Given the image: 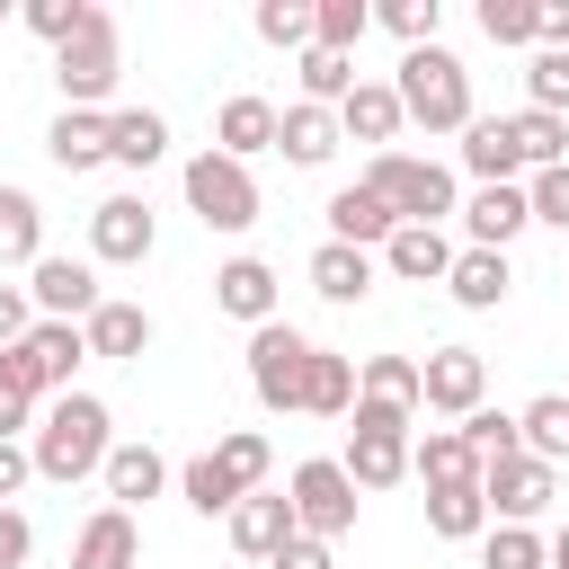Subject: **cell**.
<instances>
[{"label": "cell", "instance_id": "cell-48", "mask_svg": "<svg viewBox=\"0 0 569 569\" xmlns=\"http://www.w3.org/2000/svg\"><path fill=\"white\" fill-rule=\"evenodd\" d=\"M27 560H36V525L18 507H0V569H27Z\"/></svg>", "mask_w": 569, "mask_h": 569}, {"label": "cell", "instance_id": "cell-19", "mask_svg": "<svg viewBox=\"0 0 569 569\" xmlns=\"http://www.w3.org/2000/svg\"><path fill=\"white\" fill-rule=\"evenodd\" d=\"M320 213H329V240H347V249H373V258H382V240L400 231V213H391V204H382L365 178H356V187H338Z\"/></svg>", "mask_w": 569, "mask_h": 569}, {"label": "cell", "instance_id": "cell-21", "mask_svg": "<svg viewBox=\"0 0 569 569\" xmlns=\"http://www.w3.org/2000/svg\"><path fill=\"white\" fill-rule=\"evenodd\" d=\"M80 338H89V356H107V365H133V356L151 347V311H142V302H124V293H107V302L80 320Z\"/></svg>", "mask_w": 569, "mask_h": 569}, {"label": "cell", "instance_id": "cell-32", "mask_svg": "<svg viewBox=\"0 0 569 569\" xmlns=\"http://www.w3.org/2000/svg\"><path fill=\"white\" fill-rule=\"evenodd\" d=\"M302 418H356V356H338V347H320V356H311Z\"/></svg>", "mask_w": 569, "mask_h": 569}, {"label": "cell", "instance_id": "cell-55", "mask_svg": "<svg viewBox=\"0 0 569 569\" xmlns=\"http://www.w3.org/2000/svg\"><path fill=\"white\" fill-rule=\"evenodd\" d=\"M9 9H18V0H0V18H9Z\"/></svg>", "mask_w": 569, "mask_h": 569}, {"label": "cell", "instance_id": "cell-13", "mask_svg": "<svg viewBox=\"0 0 569 569\" xmlns=\"http://www.w3.org/2000/svg\"><path fill=\"white\" fill-rule=\"evenodd\" d=\"M276 302H284V284H276V267H267V258H249V249H240V258H222V267H213V311H231L240 329L284 320Z\"/></svg>", "mask_w": 569, "mask_h": 569}, {"label": "cell", "instance_id": "cell-1", "mask_svg": "<svg viewBox=\"0 0 569 569\" xmlns=\"http://www.w3.org/2000/svg\"><path fill=\"white\" fill-rule=\"evenodd\" d=\"M27 453H36V480H62V489L89 480V471H107V453H116V418H107V400H98V391H62V400H44Z\"/></svg>", "mask_w": 569, "mask_h": 569}, {"label": "cell", "instance_id": "cell-46", "mask_svg": "<svg viewBox=\"0 0 569 569\" xmlns=\"http://www.w3.org/2000/svg\"><path fill=\"white\" fill-rule=\"evenodd\" d=\"M373 27H391V36H400V53H409V44H436L445 0H382V9H373Z\"/></svg>", "mask_w": 569, "mask_h": 569}, {"label": "cell", "instance_id": "cell-12", "mask_svg": "<svg viewBox=\"0 0 569 569\" xmlns=\"http://www.w3.org/2000/svg\"><path fill=\"white\" fill-rule=\"evenodd\" d=\"M151 249H160V222H151L142 196H98L89 204V258L98 267H142Z\"/></svg>", "mask_w": 569, "mask_h": 569}, {"label": "cell", "instance_id": "cell-36", "mask_svg": "<svg viewBox=\"0 0 569 569\" xmlns=\"http://www.w3.org/2000/svg\"><path fill=\"white\" fill-rule=\"evenodd\" d=\"M356 400L418 409V356H365V365H356Z\"/></svg>", "mask_w": 569, "mask_h": 569}, {"label": "cell", "instance_id": "cell-53", "mask_svg": "<svg viewBox=\"0 0 569 569\" xmlns=\"http://www.w3.org/2000/svg\"><path fill=\"white\" fill-rule=\"evenodd\" d=\"M542 53H569V0H542Z\"/></svg>", "mask_w": 569, "mask_h": 569}, {"label": "cell", "instance_id": "cell-16", "mask_svg": "<svg viewBox=\"0 0 569 569\" xmlns=\"http://www.w3.org/2000/svg\"><path fill=\"white\" fill-rule=\"evenodd\" d=\"M276 116H284V107H267V98H249V89L222 98V107H213V151L249 169L258 151H276Z\"/></svg>", "mask_w": 569, "mask_h": 569}, {"label": "cell", "instance_id": "cell-24", "mask_svg": "<svg viewBox=\"0 0 569 569\" xmlns=\"http://www.w3.org/2000/svg\"><path fill=\"white\" fill-rule=\"evenodd\" d=\"M107 160H116V169L169 160V116H160V107H107Z\"/></svg>", "mask_w": 569, "mask_h": 569}, {"label": "cell", "instance_id": "cell-52", "mask_svg": "<svg viewBox=\"0 0 569 569\" xmlns=\"http://www.w3.org/2000/svg\"><path fill=\"white\" fill-rule=\"evenodd\" d=\"M267 569H338V560H329V542H311V533H293V542H284V551L267 560Z\"/></svg>", "mask_w": 569, "mask_h": 569}, {"label": "cell", "instance_id": "cell-8", "mask_svg": "<svg viewBox=\"0 0 569 569\" xmlns=\"http://www.w3.org/2000/svg\"><path fill=\"white\" fill-rule=\"evenodd\" d=\"M284 498H293V533L338 542V533H356V498H365V489L347 480V462H338V453H311V462H293Z\"/></svg>", "mask_w": 569, "mask_h": 569}, {"label": "cell", "instance_id": "cell-6", "mask_svg": "<svg viewBox=\"0 0 569 569\" xmlns=\"http://www.w3.org/2000/svg\"><path fill=\"white\" fill-rule=\"evenodd\" d=\"M311 356H320V338H302L293 320L249 329V391H258V409L293 418L302 409V382H311Z\"/></svg>", "mask_w": 569, "mask_h": 569}, {"label": "cell", "instance_id": "cell-26", "mask_svg": "<svg viewBox=\"0 0 569 569\" xmlns=\"http://www.w3.org/2000/svg\"><path fill=\"white\" fill-rule=\"evenodd\" d=\"M462 169H471L480 187L525 178V151H516V133H507V116H471V124H462Z\"/></svg>", "mask_w": 569, "mask_h": 569}, {"label": "cell", "instance_id": "cell-14", "mask_svg": "<svg viewBox=\"0 0 569 569\" xmlns=\"http://www.w3.org/2000/svg\"><path fill=\"white\" fill-rule=\"evenodd\" d=\"M516 231H533V196H525V178H507V187H471V196H462V249H507Z\"/></svg>", "mask_w": 569, "mask_h": 569}, {"label": "cell", "instance_id": "cell-27", "mask_svg": "<svg viewBox=\"0 0 569 569\" xmlns=\"http://www.w3.org/2000/svg\"><path fill=\"white\" fill-rule=\"evenodd\" d=\"M373 267H382L373 249L320 240V249H311V293H320V302H365V293H373Z\"/></svg>", "mask_w": 569, "mask_h": 569}, {"label": "cell", "instance_id": "cell-3", "mask_svg": "<svg viewBox=\"0 0 569 569\" xmlns=\"http://www.w3.org/2000/svg\"><path fill=\"white\" fill-rule=\"evenodd\" d=\"M409 427H418V409H391V400H356V418H347V453H338V462H347V480H356L365 498L409 480V445H418Z\"/></svg>", "mask_w": 569, "mask_h": 569}, {"label": "cell", "instance_id": "cell-41", "mask_svg": "<svg viewBox=\"0 0 569 569\" xmlns=\"http://www.w3.org/2000/svg\"><path fill=\"white\" fill-rule=\"evenodd\" d=\"M462 445H471L480 462H507V453H525V427H516V409H489V400H480V409L462 418Z\"/></svg>", "mask_w": 569, "mask_h": 569}, {"label": "cell", "instance_id": "cell-31", "mask_svg": "<svg viewBox=\"0 0 569 569\" xmlns=\"http://www.w3.org/2000/svg\"><path fill=\"white\" fill-rule=\"evenodd\" d=\"M427 533H436V542H480V533H489V498H480V480L427 489Z\"/></svg>", "mask_w": 569, "mask_h": 569}, {"label": "cell", "instance_id": "cell-33", "mask_svg": "<svg viewBox=\"0 0 569 569\" xmlns=\"http://www.w3.org/2000/svg\"><path fill=\"white\" fill-rule=\"evenodd\" d=\"M178 498H187L196 516H231L249 489L231 480V462H222V453H196V462H178Z\"/></svg>", "mask_w": 569, "mask_h": 569}, {"label": "cell", "instance_id": "cell-10", "mask_svg": "<svg viewBox=\"0 0 569 569\" xmlns=\"http://www.w3.org/2000/svg\"><path fill=\"white\" fill-rule=\"evenodd\" d=\"M480 400H489V365H480V347H436V356L418 365V409H427V418H453V427H462Z\"/></svg>", "mask_w": 569, "mask_h": 569}, {"label": "cell", "instance_id": "cell-45", "mask_svg": "<svg viewBox=\"0 0 569 569\" xmlns=\"http://www.w3.org/2000/svg\"><path fill=\"white\" fill-rule=\"evenodd\" d=\"M525 107H542V116L569 124V53H542V44H533V62H525Z\"/></svg>", "mask_w": 569, "mask_h": 569}, {"label": "cell", "instance_id": "cell-50", "mask_svg": "<svg viewBox=\"0 0 569 569\" xmlns=\"http://www.w3.org/2000/svg\"><path fill=\"white\" fill-rule=\"evenodd\" d=\"M36 329V302H27V284H0V347H18Z\"/></svg>", "mask_w": 569, "mask_h": 569}, {"label": "cell", "instance_id": "cell-30", "mask_svg": "<svg viewBox=\"0 0 569 569\" xmlns=\"http://www.w3.org/2000/svg\"><path fill=\"white\" fill-rule=\"evenodd\" d=\"M409 471H418L427 489H453V480H480V453L462 445V427H427V436L409 445Z\"/></svg>", "mask_w": 569, "mask_h": 569}, {"label": "cell", "instance_id": "cell-18", "mask_svg": "<svg viewBox=\"0 0 569 569\" xmlns=\"http://www.w3.org/2000/svg\"><path fill=\"white\" fill-rule=\"evenodd\" d=\"M338 142H347V133H338V107L293 98V107L276 116V151H284L293 169H329V160H338Z\"/></svg>", "mask_w": 569, "mask_h": 569}, {"label": "cell", "instance_id": "cell-54", "mask_svg": "<svg viewBox=\"0 0 569 569\" xmlns=\"http://www.w3.org/2000/svg\"><path fill=\"white\" fill-rule=\"evenodd\" d=\"M551 569H569V525H560V533H551Z\"/></svg>", "mask_w": 569, "mask_h": 569}, {"label": "cell", "instance_id": "cell-38", "mask_svg": "<svg viewBox=\"0 0 569 569\" xmlns=\"http://www.w3.org/2000/svg\"><path fill=\"white\" fill-rule=\"evenodd\" d=\"M249 27H258V44H276V53H311V0H258Z\"/></svg>", "mask_w": 569, "mask_h": 569}, {"label": "cell", "instance_id": "cell-2", "mask_svg": "<svg viewBox=\"0 0 569 569\" xmlns=\"http://www.w3.org/2000/svg\"><path fill=\"white\" fill-rule=\"evenodd\" d=\"M391 89H400V116L427 124V133H462L471 124V71L445 44H409L400 71H391Z\"/></svg>", "mask_w": 569, "mask_h": 569}, {"label": "cell", "instance_id": "cell-35", "mask_svg": "<svg viewBox=\"0 0 569 569\" xmlns=\"http://www.w3.org/2000/svg\"><path fill=\"white\" fill-rule=\"evenodd\" d=\"M507 133H516V151H525V178L569 160V124H560V116H542V107H516V116H507Z\"/></svg>", "mask_w": 569, "mask_h": 569}, {"label": "cell", "instance_id": "cell-43", "mask_svg": "<svg viewBox=\"0 0 569 569\" xmlns=\"http://www.w3.org/2000/svg\"><path fill=\"white\" fill-rule=\"evenodd\" d=\"M89 9H98V0H18V18H27V36H44L53 53H62V44H71L80 27H89Z\"/></svg>", "mask_w": 569, "mask_h": 569}, {"label": "cell", "instance_id": "cell-37", "mask_svg": "<svg viewBox=\"0 0 569 569\" xmlns=\"http://www.w3.org/2000/svg\"><path fill=\"white\" fill-rule=\"evenodd\" d=\"M480 569H551V533H533V525H489V533H480Z\"/></svg>", "mask_w": 569, "mask_h": 569}, {"label": "cell", "instance_id": "cell-23", "mask_svg": "<svg viewBox=\"0 0 569 569\" xmlns=\"http://www.w3.org/2000/svg\"><path fill=\"white\" fill-rule=\"evenodd\" d=\"M400 124H409V116H400V89H391V80H356L347 107H338V133H347V142H373V151H391Z\"/></svg>", "mask_w": 569, "mask_h": 569}, {"label": "cell", "instance_id": "cell-51", "mask_svg": "<svg viewBox=\"0 0 569 569\" xmlns=\"http://www.w3.org/2000/svg\"><path fill=\"white\" fill-rule=\"evenodd\" d=\"M27 480H36V453H27V445H0V507H18Z\"/></svg>", "mask_w": 569, "mask_h": 569}, {"label": "cell", "instance_id": "cell-17", "mask_svg": "<svg viewBox=\"0 0 569 569\" xmlns=\"http://www.w3.org/2000/svg\"><path fill=\"white\" fill-rule=\"evenodd\" d=\"M44 160H53L62 178L107 169V116H98V107H62V116L44 124Z\"/></svg>", "mask_w": 569, "mask_h": 569}, {"label": "cell", "instance_id": "cell-9", "mask_svg": "<svg viewBox=\"0 0 569 569\" xmlns=\"http://www.w3.org/2000/svg\"><path fill=\"white\" fill-rule=\"evenodd\" d=\"M27 302H36V320H89L98 302H107V284H98V267L89 258H62V249H44L36 267H27Z\"/></svg>", "mask_w": 569, "mask_h": 569}, {"label": "cell", "instance_id": "cell-7", "mask_svg": "<svg viewBox=\"0 0 569 569\" xmlns=\"http://www.w3.org/2000/svg\"><path fill=\"white\" fill-rule=\"evenodd\" d=\"M178 187H187V213H196L204 231H249V222H258V178H249L240 160H222L213 142L178 169Z\"/></svg>", "mask_w": 569, "mask_h": 569}, {"label": "cell", "instance_id": "cell-49", "mask_svg": "<svg viewBox=\"0 0 569 569\" xmlns=\"http://www.w3.org/2000/svg\"><path fill=\"white\" fill-rule=\"evenodd\" d=\"M18 436H36V400L18 382H0V445H18Z\"/></svg>", "mask_w": 569, "mask_h": 569}, {"label": "cell", "instance_id": "cell-15", "mask_svg": "<svg viewBox=\"0 0 569 569\" xmlns=\"http://www.w3.org/2000/svg\"><path fill=\"white\" fill-rule=\"evenodd\" d=\"M222 533H231L240 560H276V551L293 542V498H284V489H258V498H240V507L222 516Z\"/></svg>", "mask_w": 569, "mask_h": 569}, {"label": "cell", "instance_id": "cell-28", "mask_svg": "<svg viewBox=\"0 0 569 569\" xmlns=\"http://www.w3.org/2000/svg\"><path fill=\"white\" fill-rule=\"evenodd\" d=\"M507 284H516L507 249H453V276H445V293H453L462 311H498V302H507Z\"/></svg>", "mask_w": 569, "mask_h": 569}, {"label": "cell", "instance_id": "cell-34", "mask_svg": "<svg viewBox=\"0 0 569 569\" xmlns=\"http://www.w3.org/2000/svg\"><path fill=\"white\" fill-rule=\"evenodd\" d=\"M516 427H525V453H533V462H551V471L569 462V391L525 400V409H516Z\"/></svg>", "mask_w": 569, "mask_h": 569}, {"label": "cell", "instance_id": "cell-4", "mask_svg": "<svg viewBox=\"0 0 569 569\" xmlns=\"http://www.w3.org/2000/svg\"><path fill=\"white\" fill-rule=\"evenodd\" d=\"M365 187H373L400 222H427V231H445V213H462L453 169H445V160H418V151H373V160H365Z\"/></svg>", "mask_w": 569, "mask_h": 569}, {"label": "cell", "instance_id": "cell-42", "mask_svg": "<svg viewBox=\"0 0 569 569\" xmlns=\"http://www.w3.org/2000/svg\"><path fill=\"white\" fill-rule=\"evenodd\" d=\"M213 453L231 462V480H240L249 498H258V489H267V471H276V445H267L258 427H231V436H213Z\"/></svg>", "mask_w": 569, "mask_h": 569}, {"label": "cell", "instance_id": "cell-44", "mask_svg": "<svg viewBox=\"0 0 569 569\" xmlns=\"http://www.w3.org/2000/svg\"><path fill=\"white\" fill-rule=\"evenodd\" d=\"M489 44H542V0H480Z\"/></svg>", "mask_w": 569, "mask_h": 569}, {"label": "cell", "instance_id": "cell-29", "mask_svg": "<svg viewBox=\"0 0 569 569\" xmlns=\"http://www.w3.org/2000/svg\"><path fill=\"white\" fill-rule=\"evenodd\" d=\"M36 258H44V204L27 187H0V276H18Z\"/></svg>", "mask_w": 569, "mask_h": 569}, {"label": "cell", "instance_id": "cell-11", "mask_svg": "<svg viewBox=\"0 0 569 569\" xmlns=\"http://www.w3.org/2000/svg\"><path fill=\"white\" fill-rule=\"evenodd\" d=\"M480 498H489V525H533L560 498V471L533 453H507V462H480Z\"/></svg>", "mask_w": 569, "mask_h": 569}, {"label": "cell", "instance_id": "cell-22", "mask_svg": "<svg viewBox=\"0 0 569 569\" xmlns=\"http://www.w3.org/2000/svg\"><path fill=\"white\" fill-rule=\"evenodd\" d=\"M98 480H107V507H124V516H133V507H142V498H160L178 471L160 462V445H142V436H133V445H116V453H107V471H98Z\"/></svg>", "mask_w": 569, "mask_h": 569}, {"label": "cell", "instance_id": "cell-20", "mask_svg": "<svg viewBox=\"0 0 569 569\" xmlns=\"http://www.w3.org/2000/svg\"><path fill=\"white\" fill-rule=\"evenodd\" d=\"M71 569H142V525L124 507H98L80 533H71Z\"/></svg>", "mask_w": 569, "mask_h": 569}, {"label": "cell", "instance_id": "cell-39", "mask_svg": "<svg viewBox=\"0 0 569 569\" xmlns=\"http://www.w3.org/2000/svg\"><path fill=\"white\" fill-rule=\"evenodd\" d=\"M365 27H373L365 0H311V44H320V53H356Z\"/></svg>", "mask_w": 569, "mask_h": 569}, {"label": "cell", "instance_id": "cell-25", "mask_svg": "<svg viewBox=\"0 0 569 569\" xmlns=\"http://www.w3.org/2000/svg\"><path fill=\"white\" fill-rule=\"evenodd\" d=\"M382 267H391L400 284H445V276H453V240L427 231V222H400V231L382 240Z\"/></svg>", "mask_w": 569, "mask_h": 569}, {"label": "cell", "instance_id": "cell-47", "mask_svg": "<svg viewBox=\"0 0 569 569\" xmlns=\"http://www.w3.org/2000/svg\"><path fill=\"white\" fill-rule=\"evenodd\" d=\"M525 196H533V222H542V231H569V160H560V169H533Z\"/></svg>", "mask_w": 569, "mask_h": 569}, {"label": "cell", "instance_id": "cell-40", "mask_svg": "<svg viewBox=\"0 0 569 569\" xmlns=\"http://www.w3.org/2000/svg\"><path fill=\"white\" fill-rule=\"evenodd\" d=\"M293 71H302V98H311V107H347V89H356V53H320V44H311Z\"/></svg>", "mask_w": 569, "mask_h": 569}, {"label": "cell", "instance_id": "cell-5", "mask_svg": "<svg viewBox=\"0 0 569 569\" xmlns=\"http://www.w3.org/2000/svg\"><path fill=\"white\" fill-rule=\"evenodd\" d=\"M116 80H124V27H116V9H89V27L53 53V89H62V107H98L107 116Z\"/></svg>", "mask_w": 569, "mask_h": 569}]
</instances>
